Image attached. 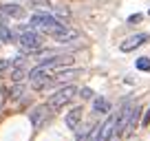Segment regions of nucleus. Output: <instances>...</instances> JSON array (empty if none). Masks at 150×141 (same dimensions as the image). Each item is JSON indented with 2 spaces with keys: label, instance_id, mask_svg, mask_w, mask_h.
I'll return each mask as SVG.
<instances>
[{
  "label": "nucleus",
  "instance_id": "20e7f679",
  "mask_svg": "<svg viewBox=\"0 0 150 141\" xmlns=\"http://www.w3.org/2000/svg\"><path fill=\"white\" fill-rule=\"evenodd\" d=\"M148 40H150V35H148V33H137V35H130V38H126V40H124L119 49H122L124 53H130V51H135V49H139L141 44H146Z\"/></svg>",
  "mask_w": 150,
  "mask_h": 141
},
{
  "label": "nucleus",
  "instance_id": "7ed1b4c3",
  "mask_svg": "<svg viewBox=\"0 0 150 141\" xmlns=\"http://www.w3.org/2000/svg\"><path fill=\"white\" fill-rule=\"evenodd\" d=\"M20 42V47L24 49V51H38V49L42 47V33L33 31V29H29V31L24 33H18V38H16Z\"/></svg>",
  "mask_w": 150,
  "mask_h": 141
},
{
  "label": "nucleus",
  "instance_id": "0eeeda50",
  "mask_svg": "<svg viewBox=\"0 0 150 141\" xmlns=\"http://www.w3.org/2000/svg\"><path fill=\"white\" fill-rule=\"evenodd\" d=\"M62 62H64V57H60V55H47L42 60H38V68H51V66H57Z\"/></svg>",
  "mask_w": 150,
  "mask_h": 141
},
{
  "label": "nucleus",
  "instance_id": "f3484780",
  "mask_svg": "<svg viewBox=\"0 0 150 141\" xmlns=\"http://www.w3.org/2000/svg\"><path fill=\"white\" fill-rule=\"evenodd\" d=\"M148 16H150V11H148Z\"/></svg>",
  "mask_w": 150,
  "mask_h": 141
},
{
  "label": "nucleus",
  "instance_id": "ddd939ff",
  "mask_svg": "<svg viewBox=\"0 0 150 141\" xmlns=\"http://www.w3.org/2000/svg\"><path fill=\"white\" fill-rule=\"evenodd\" d=\"M77 95H80L82 99H93V97H95L93 88H82V90H80V93H77Z\"/></svg>",
  "mask_w": 150,
  "mask_h": 141
},
{
  "label": "nucleus",
  "instance_id": "2eb2a0df",
  "mask_svg": "<svg viewBox=\"0 0 150 141\" xmlns=\"http://www.w3.org/2000/svg\"><path fill=\"white\" fill-rule=\"evenodd\" d=\"M9 68H11V60H0V75L7 73Z\"/></svg>",
  "mask_w": 150,
  "mask_h": 141
},
{
  "label": "nucleus",
  "instance_id": "f257e3e1",
  "mask_svg": "<svg viewBox=\"0 0 150 141\" xmlns=\"http://www.w3.org/2000/svg\"><path fill=\"white\" fill-rule=\"evenodd\" d=\"M77 95V88L75 86H62V88H57L55 93L51 95V97L47 99V104H44V108L49 110V113H53V110H60L62 106H66V104L71 102V99Z\"/></svg>",
  "mask_w": 150,
  "mask_h": 141
},
{
  "label": "nucleus",
  "instance_id": "4468645a",
  "mask_svg": "<svg viewBox=\"0 0 150 141\" xmlns=\"http://www.w3.org/2000/svg\"><path fill=\"white\" fill-rule=\"evenodd\" d=\"M141 20H144V13H132L130 18L126 20V22H128V24H139Z\"/></svg>",
  "mask_w": 150,
  "mask_h": 141
},
{
  "label": "nucleus",
  "instance_id": "39448f33",
  "mask_svg": "<svg viewBox=\"0 0 150 141\" xmlns=\"http://www.w3.org/2000/svg\"><path fill=\"white\" fill-rule=\"evenodd\" d=\"M82 115H84V110L77 106V108H73V110H69V115H66V128H71V130H77L80 128V123H82Z\"/></svg>",
  "mask_w": 150,
  "mask_h": 141
},
{
  "label": "nucleus",
  "instance_id": "dca6fc26",
  "mask_svg": "<svg viewBox=\"0 0 150 141\" xmlns=\"http://www.w3.org/2000/svg\"><path fill=\"white\" fill-rule=\"evenodd\" d=\"M146 123H150V110H148V115L144 117V126H146Z\"/></svg>",
  "mask_w": 150,
  "mask_h": 141
},
{
  "label": "nucleus",
  "instance_id": "6e6552de",
  "mask_svg": "<svg viewBox=\"0 0 150 141\" xmlns=\"http://www.w3.org/2000/svg\"><path fill=\"white\" fill-rule=\"evenodd\" d=\"M49 115H51V113L42 106V108H38V113H31V123H33V126H42L44 119H47Z\"/></svg>",
  "mask_w": 150,
  "mask_h": 141
},
{
  "label": "nucleus",
  "instance_id": "9b49d317",
  "mask_svg": "<svg viewBox=\"0 0 150 141\" xmlns=\"http://www.w3.org/2000/svg\"><path fill=\"white\" fill-rule=\"evenodd\" d=\"M135 66H137L139 70H150V57H137Z\"/></svg>",
  "mask_w": 150,
  "mask_h": 141
},
{
  "label": "nucleus",
  "instance_id": "9d476101",
  "mask_svg": "<svg viewBox=\"0 0 150 141\" xmlns=\"http://www.w3.org/2000/svg\"><path fill=\"white\" fill-rule=\"evenodd\" d=\"M0 42H13V33H11L9 24H7V27H0Z\"/></svg>",
  "mask_w": 150,
  "mask_h": 141
},
{
  "label": "nucleus",
  "instance_id": "1a4fd4ad",
  "mask_svg": "<svg viewBox=\"0 0 150 141\" xmlns=\"http://www.w3.org/2000/svg\"><path fill=\"white\" fill-rule=\"evenodd\" d=\"M0 11L7 16H16V18H20V16H24V9L18 5H0Z\"/></svg>",
  "mask_w": 150,
  "mask_h": 141
},
{
  "label": "nucleus",
  "instance_id": "423d86ee",
  "mask_svg": "<svg viewBox=\"0 0 150 141\" xmlns=\"http://www.w3.org/2000/svg\"><path fill=\"white\" fill-rule=\"evenodd\" d=\"M110 110V102L106 97H93V113L97 115H106Z\"/></svg>",
  "mask_w": 150,
  "mask_h": 141
},
{
  "label": "nucleus",
  "instance_id": "f03ea898",
  "mask_svg": "<svg viewBox=\"0 0 150 141\" xmlns=\"http://www.w3.org/2000/svg\"><path fill=\"white\" fill-rule=\"evenodd\" d=\"M29 82H31V86H33V88H38V90L51 88V86H53L51 70H49V68H38V66H33V68L29 70Z\"/></svg>",
  "mask_w": 150,
  "mask_h": 141
},
{
  "label": "nucleus",
  "instance_id": "f8f14e48",
  "mask_svg": "<svg viewBox=\"0 0 150 141\" xmlns=\"http://www.w3.org/2000/svg\"><path fill=\"white\" fill-rule=\"evenodd\" d=\"M24 95V84H13V88H11V99H18Z\"/></svg>",
  "mask_w": 150,
  "mask_h": 141
}]
</instances>
